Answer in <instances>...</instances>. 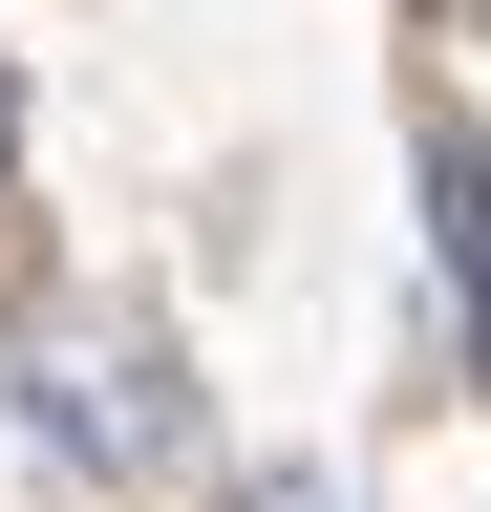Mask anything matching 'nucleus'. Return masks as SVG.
Masks as SVG:
<instances>
[{
  "instance_id": "f257e3e1",
  "label": "nucleus",
  "mask_w": 491,
  "mask_h": 512,
  "mask_svg": "<svg viewBox=\"0 0 491 512\" xmlns=\"http://www.w3.org/2000/svg\"><path fill=\"white\" fill-rule=\"evenodd\" d=\"M43 427H65L86 470H150V448L193 427V406H171V342H150V320H43Z\"/></svg>"
},
{
  "instance_id": "f03ea898",
  "label": "nucleus",
  "mask_w": 491,
  "mask_h": 512,
  "mask_svg": "<svg viewBox=\"0 0 491 512\" xmlns=\"http://www.w3.org/2000/svg\"><path fill=\"white\" fill-rule=\"evenodd\" d=\"M427 235H449V320L491 363V150H427Z\"/></svg>"
}]
</instances>
